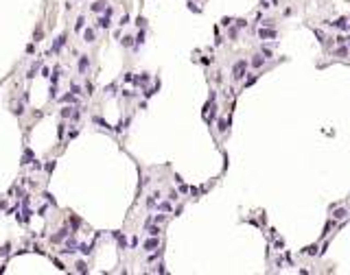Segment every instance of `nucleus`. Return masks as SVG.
<instances>
[{
  "mask_svg": "<svg viewBox=\"0 0 350 275\" xmlns=\"http://www.w3.org/2000/svg\"><path fill=\"white\" fill-rule=\"evenodd\" d=\"M105 4H107L105 0H99V2H94V4H92V11H103V9H105Z\"/></svg>",
  "mask_w": 350,
  "mask_h": 275,
  "instance_id": "obj_3",
  "label": "nucleus"
},
{
  "mask_svg": "<svg viewBox=\"0 0 350 275\" xmlns=\"http://www.w3.org/2000/svg\"><path fill=\"white\" fill-rule=\"evenodd\" d=\"M86 42H94V31H86Z\"/></svg>",
  "mask_w": 350,
  "mask_h": 275,
  "instance_id": "obj_9",
  "label": "nucleus"
},
{
  "mask_svg": "<svg viewBox=\"0 0 350 275\" xmlns=\"http://www.w3.org/2000/svg\"><path fill=\"white\" fill-rule=\"evenodd\" d=\"M149 234H151V236H158V234H160V229H158V227H149Z\"/></svg>",
  "mask_w": 350,
  "mask_h": 275,
  "instance_id": "obj_11",
  "label": "nucleus"
},
{
  "mask_svg": "<svg viewBox=\"0 0 350 275\" xmlns=\"http://www.w3.org/2000/svg\"><path fill=\"white\" fill-rule=\"evenodd\" d=\"M158 245H160V242H158L155 238H151V240H147V242H144V249H147V251H151V249H155Z\"/></svg>",
  "mask_w": 350,
  "mask_h": 275,
  "instance_id": "obj_2",
  "label": "nucleus"
},
{
  "mask_svg": "<svg viewBox=\"0 0 350 275\" xmlns=\"http://www.w3.org/2000/svg\"><path fill=\"white\" fill-rule=\"evenodd\" d=\"M335 216H337V218H342V216H346V210H337V212H335Z\"/></svg>",
  "mask_w": 350,
  "mask_h": 275,
  "instance_id": "obj_12",
  "label": "nucleus"
},
{
  "mask_svg": "<svg viewBox=\"0 0 350 275\" xmlns=\"http://www.w3.org/2000/svg\"><path fill=\"white\" fill-rule=\"evenodd\" d=\"M107 15H110V13H107ZM107 15L99 20V26H101V29H107V26H110V18H107Z\"/></svg>",
  "mask_w": 350,
  "mask_h": 275,
  "instance_id": "obj_5",
  "label": "nucleus"
},
{
  "mask_svg": "<svg viewBox=\"0 0 350 275\" xmlns=\"http://www.w3.org/2000/svg\"><path fill=\"white\" fill-rule=\"evenodd\" d=\"M86 68H88V57H81V61H79V70H81V72H86Z\"/></svg>",
  "mask_w": 350,
  "mask_h": 275,
  "instance_id": "obj_7",
  "label": "nucleus"
},
{
  "mask_svg": "<svg viewBox=\"0 0 350 275\" xmlns=\"http://www.w3.org/2000/svg\"><path fill=\"white\" fill-rule=\"evenodd\" d=\"M83 22H86L83 18H79V20H77V31H81V29H83Z\"/></svg>",
  "mask_w": 350,
  "mask_h": 275,
  "instance_id": "obj_10",
  "label": "nucleus"
},
{
  "mask_svg": "<svg viewBox=\"0 0 350 275\" xmlns=\"http://www.w3.org/2000/svg\"><path fill=\"white\" fill-rule=\"evenodd\" d=\"M335 26H339V29H348V20L346 18H342V20H337V22H333Z\"/></svg>",
  "mask_w": 350,
  "mask_h": 275,
  "instance_id": "obj_6",
  "label": "nucleus"
},
{
  "mask_svg": "<svg viewBox=\"0 0 350 275\" xmlns=\"http://www.w3.org/2000/svg\"><path fill=\"white\" fill-rule=\"evenodd\" d=\"M232 74H234V79H243V77H245V61H239V63H234V68H232Z\"/></svg>",
  "mask_w": 350,
  "mask_h": 275,
  "instance_id": "obj_1",
  "label": "nucleus"
},
{
  "mask_svg": "<svg viewBox=\"0 0 350 275\" xmlns=\"http://www.w3.org/2000/svg\"><path fill=\"white\" fill-rule=\"evenodd\" d=\"M252 66H254V68H261L262 66V57H254V59H252Z\"/></svg>",
  "mask_w": 350,
  "mask_h": 275,
  "instance_id": "obj_8",
  "label": "nucleus"
},
{
  "mask_svg": "<svg viewBox=\"0 0 350 275\" xmlns=\"http://www.w3.org/2000/svg\"><path fill=\"white\" fill-rule=\"evenodd\" d=\"M261 37H271V40H274V37H276V31H269V29H262V31H261Z\"/></svg>",
  "mask_w": 350,
  "mask_h": 275,
  "instance_id": "obj_4",
  "label": "nucleus"
}]
</instances>
